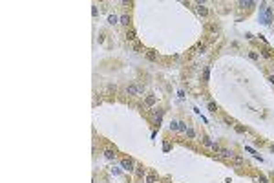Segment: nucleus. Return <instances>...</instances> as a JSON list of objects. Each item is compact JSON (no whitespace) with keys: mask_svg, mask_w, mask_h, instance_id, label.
<instances>
[{"mask_svg":"<svg viewBox=\"0 0 274 183\" xmlns=\"http://www.w3.org/2000/svg\"><path fill=\"white\" fill-rule=\"evenodd\" d=\"M144 92V86H141V84H128L126 86V95H130V97H139Z\"/></svg>","mask_w":274,"mask_h":183,"instance_id":"1","label":"nucleus"},{"mask_svg":"<svg viewBox=\"0 0 274 183\" xmlns=\"http://www.w3.org/2000/svg\"><path fill=\"white\" fill-rule=\"evenodd\" d=\"M260 13H261V22H263V24H271V8H267L263 4L260 8Z\"/></svg>","mask_w":274,"mask_h":183,"instance_id":"2","label":"nucleus"},{"mask_svg":"<svg viewBox=\"0 0 274 183\" xmlns=\"http://www.w3.org/2000/svg\"><path fill=\"white\" fill-rule=\"evenodd\" d=\"M121 167L124 170H128V172H132V170H135V163H133V159H130V158H122L121 159Z\"/></svg>","mask_w":274,"mask_h":183,"instance_id":"3","label":"nucleus"},{"mask_svg":"<svg viewBox=\"0 0 274 183\" xmlns=\"http://www.w3.org/2000/svg\"><path fill=\"white\" fill-rule=\"evenodd\" d=\"M196 11H197V15H201V17H207L208 15V8L205 4H197L196 6Z\"/></svg>","mask_w":274,"mask_h":183,"instance_id":"4","label":"nucleus"},{"mask_svg":"<svg viewBox=\"0 0 274 183\" xmlns=\"http://www.w3.org/2000/svg\"><path fill=\"white\" fill-rule=\"evenodd\" d=\"M119 24H122V26H130V15H128V13H122V15L119 17Z\"/></svg>","mask_w":274,"mask_h":183,"instance_id":"5","label":"nucleus"},{"mask_svg":"<svg viewBox=\"0 0 274 183\" xmlns=\"http://www.w3.org/2000/svg\"><path fill=\"white\" fill-rule=\"evenodd\" d=\"M219 154H221V158H230V159L234 158V152H232V150H229V148H221V150H219Z\"/></svg>","mask_w":274,"mask_h":183,"instance_id":"6","label":"nucleus"},{"mask_svg":"<svg viewBox=\"0 0 274 183\" xmlns=\"http://www.w3.org/2000/svg\"><path fill=\"white\" fill-rule=\"evenodd\" d=\"M115 156H117V154H115V150H112V148H106V150H104V158L110 159V161L115 159Z\"/></svg>","mask_w":274,"mask_h":183,"instance_id":"7","label":"nucleus"},{"mask_svg":"<svg viewBox=\"0 0 274 183\" xmlns=\"http://www.w3.org/2000/svg\"><path fill=\"white\" fill-rule=\"evenodd\" d=\"M241 6V8H254L256 6V2H252V0H241V2H238Z\"/></svg>","mask_w":274,"mask_h":183,"instance_id":"8","label":"nucleus"},{"mask_svg":"<svg viewBox=\"0 0 274 183\" xmlns=\"http://www.w3.org/2000/svg\"><path fill=\"white\" fill-rule=\"evenodd\" d=\"M135 174L139 176V178H143V176L146 174V170H144V167H143V165H135Z\"/></svg>","mask_w":274,"mask_h":183,"instance_id":"9","label":"nucleus"},{"mask_svg":"<svg viewBox=\"0 0 274 183\" xmlns=\"http://www.w3.org/2000/svg\"><path fill=\"white\" fill-rule=\"evenodd\" d=\"M146 183H157V174L155 172H150L146 176Z\"/></svg>","mask_w":274,"mask_h":183,"instance_id":"10","label":"nucleus"},{"mask_svg":"<svg viewBox=\"0 0 274 183\" xmlns=\"http://www.w3.org/2000/svg\"><path fill=\"white\" fill-rule=\"evenodd\" d=\"M126 39H128V41H133V42H135V41H137V35H135V31H133V30L126 31Z\"/></svg>","mask_w":274,"mask_h":183,"instance_id":"11","label":"nucleus"},{"mask_svg":"<svg viewBox=\"0 0 274 183\" xmlns=\"http://www.w3.org/2000/svg\"><path fill=\"white\" fill-rule=\"evenodd\" d=\"M146 59H148V61H152V62H154V61H157V53H155V51H152V50L146 51Z\"/></svg>","mask_w":274,"mask_h":183,"instance_id":"12","label":"nucleus"},{"mask_svg":"<svg viewBox=\"0 0 274 183\" xmlns=\"http://www.w3.org/2000/svg\"><path fill=\"white\" fill-rule=\"evenodd\" d=\"M117 22H119V19H117L115 15H110V17H108V24L113 26V24H117Z\"/></svg>","mask_w":274,"mask_h":183,"instance_id":"13","label":"nucleus"},{"mask_svg":"<svg viewBox=\"0 0 274 183\" xmlns=\"http://www.w3.org/2000/svg\"><path fill=\"white\" fill-rule=\"evenodd\" d=\"M185 134H186V136H188V137H190V139H194V137H196V132H194V128H190V127H188V128H186V132H185Z\"/></svg>","mask_w":274,"mask_h":183,"instance_id":"14","label":"nucleus"},{"mask_svg":"<svg viewBox=\"0 0 274 183\" xmlns=\"http://www.w3.org/2000/svg\"><path fill=\"white\" fill-rule=\"evenodd\" d=\"M154 103H155V97H154V95H148V97H146V105H148V106H152Z\"/></svg>","mask_w":274,"mask_h":183,"instance_id":"15","label":"nucleus"},{"mask_svg":"<svg viewBox=\"0 0 274 183\" xmlns=\"http://www.w3.org/2000/svg\"><path fill=\"white\" fill-rule=\"evenodd\" d=\"M203 143H205V147H210V148L214 147V143H212L210 139H208V137H207V136H205V137H203Z\"/></svg>","mask_w":274,"mask_h":183,"instance_id":"16","label":"nucleus"},{"mask_svg":"<svg viewBox=\"0 0 274 183\" xmlns=\"http://www.w3.org/2000/svg\"><path fill=\"white\" fill-rule=\"evenodd\" d=\"M186 123H183V121H179V132H186Z\"/></svg>","mask_w":274,"mask_h":183,"instance_id":"17","label":"nucleus"},{"mask_svg":"<svg viewBox=\"0 0 274 183\" xmlns=\"http://www.w3.org/2000/svg\"><path fill=\"white\" fill-rule=\"evenodd\" d=\"M133 50H135V51H141V50H143V46H141V42H139V41L133 42Z\"/></svg>","mask_w":274,"mask_h":183,"instance_id":"18","label":"nucleus"},{"mask_svg":"<svg viewBox=\"0 0 274 183\" xmlns=\"http://www.w3.org/2000/svg\"><path fill=\"white\" fill-rule=\"evenodd\" d=\"M232 161H234L236 165H243V158H238V156H234V158H232Z\"/></svg>","mask_w":274,"mask_h":183,"instance_id":"19","label":"nucleus"},{"mask_svg":"<svg viewBox=\"0 0 274 183\" xmlns=\"http://www.w3.org/2000/svg\"><path fill=\"white\" fill-rule=\"evenodd\" d=\"M208 110H210V112H218V105H214V103H208Z\"/></svg>","mask_w":274,"mask_h":183,"instance_id":"20","label":"nucleus"},{"mask_svg":"<svg viewBox=\"0 0 274 183\" xmlns=\"http://www.w3.org/2000/svg\"><path fill=\"white\" fill-rule=\"evenodd\" d=\"M170 130H179V123H177V121H172V125H170Z\"/></svg>","mask_w":274,"mask_h":183,"instance_id":"21","label":"nucleus"},{"mask_svg":"<svg viewBox=\"0 0 274 183\" xmlns=\"http://www.w3.org/2000/svg\"><path fill=\"white\" fill-rule=\"evenodd\" d=\"M205 50H207V46H205V44H201V42L197 44V51H199V53H203Z\"/></svg>","mask_w":274,"mask_h":183,"instance_id":"22","label":"nucleus"},{"mask_svg":"<svg viewBox=\"0 0 274 183\" xmlns=\"http://www.w3.org/2000/svg\"><path fill=\"white\" fill-rule=\"evenodd\" d=\"M208 75H210V72H208V68H205V72H203V79H205V83L208 81Z\"/></svg>","mask_w":274,"mask_h":183,"instance_id":"23","label":"nucleus"},{"mask_svg":"<svg viewBox=\"0 0 274 183\" xmlns=\"http://www.w3.org/2000/svg\"><path fill=\"white\" fill-rule=\"evenodd\" d=\"M256 183H269V181H267L263 176H258V178H256Z\"/></svg>","mask_w":274,"mask_h":183,"instance_id":"24","label":"nucleus"},{"mask_svg":"<svg viewBox=\"0 0 274 183\" xmlns=\"http://www.w3.org/2000/svg\"><path fill=\"white\" fill-rule=\"evenodd\" d=\"M236 132H240V134H243V132H245V128H243V127H236Z\"/></svg>","mask_w":274,"mask_h":183,"instance_id":"25","label":"nucleus"},{"mask_svg":"<svg viewBox=\"0 0 274 183\" xmlns=\"http://www.w3.org/2000/svg\"><path fill=\"white\" fill-rule=\"evenodd\" d=\"M249 55H250V59H254V61H256V59H258V55H256V53H254V51H250V53H249Z\"/></svg>","mask_w":274,"mask_h":183,"instance_id":"26","label":"nucleus"},{"mask_svg":"<svg viewBox=\"0 0 274 183\" xmlns=\"http://www.w3.org/2000/svg\"><path fill=\"white\" fill-rule=\"evenodd\" d=\"M223 121H225V125H229V127H230V125H232V121H230V119H229V117H225V119H223Z\"/></svg>","mask_w":274,"mask_h":183,"instance_id":"27","label":"nucleus"},{"mask_svg":"<svg viewBox=\"0 0 274 183\" xmlns=\"http://www.w3.org/2000/svg\"><path fill=\"white\" fill-rule=\"evenodd\" d=\"M269 81H271V83L274 84V75H271V77H269Z\"/></svg>","mask_w":274,"mask_h":183,"instance_id":"28","label":"nucleus"}]
</instances>
